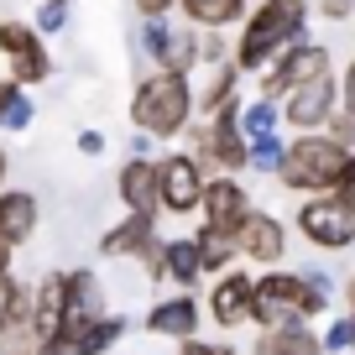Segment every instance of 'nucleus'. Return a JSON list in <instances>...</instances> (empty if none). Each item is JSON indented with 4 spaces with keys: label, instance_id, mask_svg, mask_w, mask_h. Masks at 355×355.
Masks as SVG:
<instances>
[{
    "label": "nucleus",
    "instance_id": "34",
    "mask_svg": "<svg viewBox=\"0 0 355 355\" xmlns=\"http://www.w3.org/2000/svg\"><path fill=\"white\" fill-rule=\"evenodd\" d=\"M319 16H324V21H350L355 0H319Z\"/></svg>",
    "mask_w": 355,
    "mask_h": 355
},
{
    "label": "nucleus",
    "instance_id": "28",
    "mask_svg": "<svg viewBox=\"0 0 355 355\" xmlns=\"http://www.w3.org/2000/svg\"><path fill=\"white\" fill-rule=\"evenodd\" d=\"M241 125H245L251 141H256V136H272L282 125V100H261V94H256V100L241 110Z\"/></svg>",
    "mask_w": 355,
    "mask_h": 355
},
{
    "label": "nucleus",
    "instance_id": "26",
    "mask_svg": "<svg viewBox=\"0 0 355 355\" xmlns=\"http://www.w3.org/2000/svg\"><path fill=\"white\" fill-rule=\"evenodd\" d=\"M63 303H68V272L63 277H42V288H37V329H42V340L47 334H58V319H63Z\"/></svg>",
    "mask_w": 355,
    "mask_h": 355
},
{
    "label": "nucleus",
    "instance_id": "30",
    "mask_svg": "<svg viewBox=\"0 0 355 355\" xmlns=\"http://www.w3.org/2000/svg\"><path fill=\"white\" fill-rule=\"evenodd\" d=\"M32 121H37V105H32V94H26V89H16V100L6 105L0 125H6L11 136H21V131H32Z\"/></svg>",
    "mask_w": 355,
    "mask_h": 355
},
{
    "label": "nucleus",
    "instance_id": "5",
    "mask_svg": "<svg viewBox=\"0 0 355 355\" xmlns=\"http://www.w3.org/2000/svg\"><path fill=\"white\" fill-rule=\"evenodd\" d=\"M241 100H225L214 115H204V125H189L183 136H193V152L209 157L220 173H241V167H251V136H245L241 125Z\"/></svg>",
    "mask_w": 355,
    "mask_h": 355
},
{
    "label": "nucleus",
    "instance_id": "1",
    "mask_svg": "<svg viewBox=\"0 0 355 355\" xmlns=\"http://www.w3.org/2000/svg\"><path fill=\"white\" fill-rule=\"evenodd\" d=\"M334 298V272H277L266 266V277H256V303H251V324L277 329V324H309L329 309Z\"/></svg>",
    "mask_w": 355,
    "mask_h": 355
},
{
    "label": "nucleus",
    "instance_id": "14",
    "mask_svg": "<svg viewBox=\"0 0 355 355\" xmlns=\"http://www.w3.org/2000/svg\"><path fill=\"white\" fill-rule=\"evenodd\" d=\"M115 193H121L125 209L162 214V183H157V162H152V157H131V162L115 173Z\"/></svg>",
    "mask_w": 355,
    "mask_h": 355
},
{
    "label": "nucleus",
    "instance_id": "16",
    "mask_svg": "<svg viewBox=\"0 0 355 355\" xmlns=\"http://www.w3.org/2000/svg\"><path fill=\"white\" fill-rule=\"evenodd\" d=\"M37 345H42V329H37V293L16 288L11 319H6V329H0V355H32Z\"/></svg>",
    "mask_w": 355,
    "mask_h": 355
},
{
    "label": "nucleus",
    "instance_id": "9",
    "mask_svg": "<svg viewBox=\"0 0 355 355\" xmlns=\"http://www.w3.org/2000/svg\"><path fill=\"white\" fill-rule=\"evenodd\" d=\"M334 110H340V78L324 68V73H313L309 84L288 89V100H282V125H293V136L298 131H324Z\"/></svg>",
    "mask_w": 355,
    "mask_h": 355
},
{
    "label": "nucleus",
    "instance_id": "45",
    "mask_svg": "<svg viewBox=\"0 0 355 355\" xmlns=\"http://www.w3.org/2000/svg\"><path fill=\"white\" fill-rule=\"evenodd\" d=\"M345 303H350V309H355V277L345 282Z\"/></svg>",
    "mask_w": 355,
    "mask_h": 355
},
{
    "label": "nucleus",
    "instance_id": "24",
    "mask_svg": "<svg viewBox=\"0 0 355 355\" xmlns=\"http://www.w3.org/2000/svg\"><path fill=\"white\" fill-rule=\"evenodd\" d=\"M204 277V256H199V241L183 235V241H167V282L178 288H193Z\"/></svg>",
    "mask_w": 355,
    "mask_h": 355
},
{
    "label": "nucleus",
    "instance_id": "27",
    "mask_svg": "<svg viewBox=\"0 0 355 355\" xmlns=\"http://www.w3.org/2000/svg\"><path fill=\"white\" fill-rule=\"evenodd\" d=\"M121 334H125V319H121V313H100V319H94V324L73 340V355H105Z\"/></svg>",
    "mask_w": 355,
    "mask_h": 355
},
{
    "label": "nucleus",
    "instance_id": "8",
    "mask_svg": "<svg viewBox=\"0 0 355 355\" xmlns=\"http://www.w3.org/2000/svg\"><path fill=\"white\" fill-rule=\"evenodd\" d=\"M329 68V47H319V42H293V47H282L272 63L261 68V100H288V89H298V84H309L313 73H324Z\"/></svg>",
    "mask_w": 355,
    "mask_h": 355
},
{
    "label": "nucleus",
    "instance_id": "7",
    "mask_svg": "<svg viewBox=\"0 0 355 355\" xmlns=\"http://www.w3.org/2000/svg\"><path fill=\"white\" fill-rule=\"evenodd\" d=\"M157 183H162V214H199L204 209V189H209V178H204V162L193 152H173L157 162Z\"/></svg>",
    "mask_w": 355,
    "mask_h": 355
},
{
    "label": "nucleus",
    "instance_id": "42",
    "mask_svg": "<svg viewBox=\"0 0 355 355\" xmlns=\"http://www.w3.org/2000/svg\"><path fill=\"white\" fill-rule=\"evenodd\" d=\"M340 193H345V199H355V152H350V162H345V178H340Z\"/></svg>",
    "mask_w": 355,
    "mask_h": 355
},
{
    "label": "nucleus",
    "instance_id": "39",
    "mask_svg": "<svg viewBox=\"0 0 355 355\" xmlns=\"http://www.w3.org/2000/svg\"><path fill=\"white\" fill-rule=\"evenodd\" d=\"M173 6H178V0H136V11H141V16H167Z\"/></svg>",
    "mask_w": 355,
    "mask_h": 355
},
{
    "label": "nucleus",
    "instance_id": "31",
    "mask_svg": "<svg viewBox=\"0 0 355 355\" xmlns=\"http://www.w3.org/2000/svg\"><path fill=\"white\" fill-rule=\"evenodd\" d=\"M37 32H42V37H53V32H63V26H68V0H42V11H37Z\"/></svg>",
    "mask_w": 355,
    "mask_h": 355
},
{
    "label": "nucleus",
    "instance_id": "41",
    "mask_svg": "<svg viewBox=\"0 0 355 355\" xmlns=\"http://www.w3.org/2000/svg\"><path fill=\"white\" fill-rule=\"evenodd\" d=\"M178 355H220V345H204V340H183Z\"/></svg>",
    "mask_w": 355,
    "mask_h": 355
},
{
    "label": "nucleus",
    "instance_id": "2",
    "mask_svg": "<svg viewBox=\"0 0 355 355\" xmlns=\"http://www.w3.org/2000/svg\"><path fill=\"white\" fill-rule=\"evenodd\" d=\"M193 115H199V105H193V84H189V73H173V68H152V73L136 84V94H131L136 131L157 136V141L183 136L193 125Z\"/></svg>",
    "mask_w": 355,
    "mask_h": 355
},
{
    "label": "nucleus",
    "instance_id": "10",
    "mask_svg": "<svg viewBox=\"0 0 355 355\" xmlns=\"http://www.w3.org/2000/svg\"><path fill=\"white\" fill-rule=\"evenodd\" d=\"M0 53H6L11 78L21 89L42 84V78L53 73V58H47V47H42V32L26 26V21H0Z\"/></svg>",
    "mask_w": 355,
    "mask_h": 355
},
{
    "label": "nucleus",
    "instance_id": "37",
    "mask_svg": "<svg viewBox=\"0 0 355 355\" xmlns=\"http://www.w3.org/2000/svg\"><path fill=\"white\" fill-rule=\"evenodd\" d=\"M32 355H73V345H68V340H63V334H47V340H42V345H37V350H32Z\"/></svg>",
    "mask_w": 355,
    "mask_h": 355
},
{
    "label": "nucleus",
    "instance_id": "40",
    "mask_svg": "<svg viewBox=\"0 0 355 355\" xmlns=\"http://www.w3.org/2000/svg\"><path fill=\"white\" fill-rule=\"evenodd\" d=\"M152 141H157V136L136 131V136H131V157H152Z\"/></svg>",
    "mask_w": 355,
    "mask_h": 355
},
{
    "label": "nucleus",
    "instance_id": "44",
    "mask_svg": "<svg viewBox=\"0 0 355 355\" xmlns=\"http://www.w3.org/2000/svg\"><path fill=\"white\" fill-rule=\"evenodd\" d=\"M6 277H11V245L0 241V282H6Z\"/></svg>",
    "mask_w": 355,
    "mask_h": 355
},
{
    "label": "nucleus",
    "instance_id": "46",
    "mask_svg": "<svg viewBox=\"0 0 355 355\" xmlns=\"http://www.w3.org/2000/svg\"><path fill=\"white\" fill-rule=\"evenodd\" d=\"M0 183H6V146H0Z\"/></svg>",
    "mask_w": 355,
    "mask_h": 355
},
{
    "label": "nucleus",
    "instance_id": "35",
    "mask_svg": "<svg viewBox=\"0 0 355 355\" xmlns=\"http://www.w3.org/2000/svg\"><path fill=\"white\" fill-rule=\"evenodd\" d=\"M340 100H345V110L355 115V58H350V68L340 73Z\"/></svg>",
    "mask_w": 355,
    "mask_h": 355
},
{
    "label": "nucleus",
    "instance_id": "19",
    "mask_svg": "<svg viewBox=\"0 0 355 355\" xmlns=\"http://www.w3.org/2000/svg\"><path fill=\"white\" fill-rule=\"evenodd\" d=\"M152 241H157V214L125 209V220L110 235H100V256H141Z\"/></svg>",
    "mask_w": 355,
    "mask_h": 355
},
{
    "label": "nucleus",
    "instance_id": "17",
    "mask_svg": "<svg viewBox=\"0 0 355 355\" xmlns=\"http://www.w3.org/2000/svg\"><path fill=\"white\" fill-rule=\"evenodd\" d=\"M37 220H42V209H37V193L26 189H11V193H0V241L11 245H26L37 235Z\"/></svg>",
    "mask_w": 355,
    "mask_h": 355
},
{
    "label": "nucleus",
    "instance_id": "20",
    "mask_svg": "<svg viewBox=\"0 0 355 355\" xmlns=\"http://www.w3.org/2000/svg\"><path fill=\"white\" fill-rule=\"evenodd\" d=\"M256 355H329L324 350V334H313L309 324H277V329H261Z\"/></svg>",
    "mask_w": 355,
    "mask_h": 355
},
{
    "label": "nucleus",
    "instance_id": "11",
    "mask_svg": "<svg viewBox=\"0 0 355 355\" xmlns=\"http://www.w3.org/2000/svg\"><path fill=\"white\" fill-rule=\"evenodd\" d=\"M235 241H241V256L256 266H277L282 256H288V230H282L277 214H261L251 209L241 225H235Z\"/></svg>",
    "mask_w": 355,
    "mask_h": 355
},
{
    "label": "nucleus",
    "instance_id": "13",
    "mask_svg": "<svg viewBox=\"0 0 355 355\" xmlns=\"http://www.w3.org/2000/svg\"><path fill=\"white\" fill-rule=\"evenodd\" d=\"M251 303H256V277H245V272H220V282L209 288V313L214 324H251Z\"/></svg>",
    "mask_w": 355,
    "mask_h": 355
},
{
    "label": "nucleus",
    "instance_id": "32",
    "mask_svg": "<svg viewBox=\"0 0 355 355\" xmlns=\"http://www.w3.org/2000/svg\"><path fill=\"white\" fill-rule=\"evenodd\" d=\"M350 340H355V329H350V319H334L329 329H324V350L329 355H340V350H350Z\"/></svg>",
    "mask_w": 355,
    "mask_h": 355
},
{
    "label": "nucleus",
    "instance_id": "18",
    "mask_svg": "<svg viewBox=\"0 0 355 355\" xmlns=\"http://www.w3.org/2000/svg\"><path fill=\"white\" fill-rule=\"evenodd\" d=\"M146 329L162 334V340H193V329H199V303L189 298V293H178V298H162L152 313H146Z\"/></svg>",
    "mask_w": 355,
    "mask_h": 355
},
{
    "label": "nucleus",
    "instance_id": "22",
    "mask_svg": "<svg viewBox=\"0 0 355 355\" xmlns=\"http://www.w3.org/2000/svg\"><path fill=\"white\" fill-rule=\"evenodd\" d=\"M183 6V21H193V26H235V21H245V0H178Z\"/></svg>",
    "mask_w": 355,
    "mask_h": 355
},
{
    "label": "nucleus",
    "instance_id": "21",
    "mask_svg": "<svg viewBox=\"0 0 355 355\" xmlns=\"http://www.w3.org/2000/svg\"><path fill=\"white\" fill-rule=\"evenodd\" d=\"M235 84H241V63H235V58H225V63H204V84L193 89L199 115H214L225 100H235Z\"/></svg>",
    "mask_w": 355,
    "mask_h": 355
},
{
    "label": "nucleus",
    "instance_id": "3",
    "mask_svg": "<svg viewBox=\"0 0 355 355\" xmlns=\"http://www.w3.org/2000/svg\"><path fill=\"white\" fill-rule=\"evenodd\" d=\"M303 26H309V0H261L241 26V42H235V63L241 73H261L282 47L303 42Z\"/></svg>",
    "mask_w": 355,
    "mask_h": 355
},
{
    "label": "nucleus",
    "instance_id": "15",
    "mask_svg": "<svg viewBox=\"0 0 355 355\" xmlns=\"http://www.w3.org/2000/svg\"><path fill=\"white\" fill-rule=\"evenodd\" d=\"M245 214H251V199H245V189L235 183V173L209 178V189H204V225L235 230V225H241Z\"/></svg>",
    "mask_w": 355,
    "mask_h": 355
},
{
    "label": "nucleus",
    "instance_id": "33",
    "mask_svg": "<svg viewBox=\"0 0 355 355\" xmlns=\"http://www.w3.org/2000/svg\"><path fill=\"white\" fill-rule=\"evenodd\" d=\"M324 131H329L334 141L355 146V115H350V110H334V115H329V125H324Z\"/></svg>",
    "mask_w": 355,
    "mask_h": 355
},
{
    "label": "nucleus",
    "instance_id": "38",
    "mask_svg": "<svg viewBox=\"0 0 355 355\" xmlns=\"http://www.w3.org/2000/svg\"><path fill=\"white\" fill-rule=\"evenodd\" d=\"M11 303H16V277L0 282V329H6V319H11Z\"/></svg>",
    "mask_w": 355,
    "mask_h": 355
},
{
    "label": "nucleus",
    "instance_id": "36",
    "mask_svg": "<svg viewBox=\"0 0 355 355\" xmlns=\"http://www.w3.org/2000/svg\"><path fill=\"white\" fill-rule=\"evenodd\" d=\"M78 152H84V157H100L105 152V131H78Z\"/></svg>",
    "mask_w": 355,
    "mask_h": 355
},
{
    "label": "nucleus",
    "instance_id": "4",
    "mask_svg": "<svg viewBox=\"0 0 355 355\" xmlns=\"http://www.w3.org/2000/svg\"><path fill=\"white\" fill-rule=\"evenodd\" d=\"M345 162H350V146L334 141L329 131H298L277 167V183L293 193H329V189H340Z\"/></svg>",
    "mask_w": 355,
    "mask_h": 355
},
{
    "label": "nucleus",
    "instance_id": "12",
    "mask_svg": "<svg viewBox=\"0 0 355 355\" xmlns=\"http://www.w3.org/2000/svg\"><path fill=\"white\" fill-rule=\"evenodd\" d=\"M100 313L105 309H100V282H94V272H68V303H63V319H58V334L73 345Z\"/></svg>",
    "mask_w": 355,
    "mask_h": 355
},
{
    "label": "nucleus",
    "instance_id": "47",
    "mask_svg": "<svg viewBox=\"0 0 355 355\" xmlns=\"http://www.w3.org/2000/svg\"><path fill=\"white\" fill-rule=\"evenodd\" d=\"M350 329H355V309H350ZM350 350H355V340H350Z\"/></svg>",
    "mask_w": 355,
    "mask_h": 355
},
{
    "label": "nucleus",
    "instance_id": "25",
    "mask_svg": "<svg viewBox=\"0 0 355 355\" xmlns=\"http://www.w3.org/2000/svg\"><path fill=\"white\" fill-rule=\"evenodd\" d=\"M173 42H178V26H167V16H141V37H136V47H141V58L152 68H167Z\"/></svg>",
    "mask_w": 355,
    "mask_h": 355
},
{
    "label": "nucleus",
    "instance_id": "23",
    "mask_svg": "<svg viewBox=\"0 0 355 355\" xmlns=\"http://www.w3.org/2000/svg\"><path fill=\"white\" fill-rule=\"evenodd\" d=\"M199 256H204V272H230L235 256H241V241H235V230H220V225H204L199 235Z\"/></svg>",
    "mask_w": 355,
    "mask_h": 355
},
{
    "label": "nucleus",
    "instance_id": "43",
    "mask_svg": "<svg viewBox=\"0 0 355 355\" xmlns=\"http://www.w3.org/2000/svg\"><path fill=\"white\" fill-rule=\"evenodd\" d=\"M16 89H21V84H16V78H0V115H6V105L16 100Z\"/></svg>",
    "mask_w": 355,
    "mask_h": 355
},
{
    "label": "nucleus",
    "instance_id": "29",
    "mask_svg": "<svg viewBox=\"0 0 355 355\" xmlns=\"http://www.w3.org/2000/svg\"><path fill=\"white\" fill-rule=\"evenodd\" d=\"M282 157H288V141H282L277 131H272V136H256V141H251V167H256V173H266V178H277Z\"/></svg>",
    "mask_w": 355,
    "mask_h": 355
},
{
    "label": "nucleus",
    "instance_id": "6",
    "mask_svg": "<svg viewBox=\"0 0 355 355\" xmlns=\"http://www.w3.org/2000/svg\"><path fill=\"white\" fill-rule=\"evenodd\" d=\"M298 230L319 251H350L355 245V199H345L340 189L303 199L298 204Z\"/></svg>",
    "mask_w": 355,
    "mask_h": 355
}]
</instances>
